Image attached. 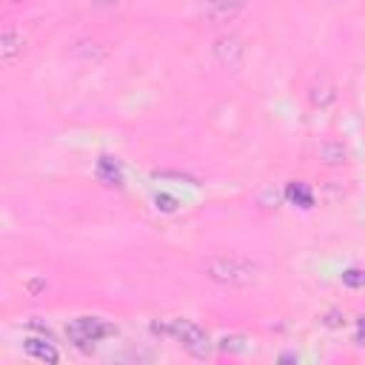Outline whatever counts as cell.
<instances>
[{
    "instance_id": "5",
    "label": "cell",
    "mask_w": 365,
    "mask_h": 365,
    "mask_svg": "<svg viewBox=\"0 0 365 365\" xmlns=\"http://www.w3.org/2000/svg\"><path fill=\"white\" fill-rule=\"evenodd\" d=\"M23 51H26L23 34H17L14 29H6L3 37H0V60H3L6 66H11V63H17V60L23 57Z\"/></svg>"
},
{
    "instance_id": "7",
    "label": "cell",
    "mask_w": 365,
    "mask_h": 365,
    "mask_svg": "<svg viewBox=\"0 0 365 365\" xmlns=\"http://www.w3.org/2000/svg\"><path fill=\"white\" fill-rule=\"evenodd\" d=\"M97 177H100L106 185H123V168H120V163H117L114 157H108V154H103V157L97 160Z\"/></svg>"
},
{
    "instance_id": "8",
    "label": "cell",
    "mask_w": 365,
    "mask_h": 365,
    "mask_svg": "<svg viewBox=\"0 0 365 365\" xmlns=\"http://www.w3.org/2000/svg\"><path fill=\"white\" fill-rule=\"evenodd\" d=\"M23 348H26L29 356H34V359H40V362H57V359H60L57 348H54L51 342H46V339H34V336H29V339L23 342Z\"/></svg>"
},
{
    "instance_id": "12",
    "label": "cell",
    "mask_w": 365,
    "mask_h": 365,
    "mask_svg": "<svg viewBox=\"0 0 365 365\" xmlns=\"http://www.w3.org/2000/svg\"><path fill=\"white\" fill-rule=\"evenodd\" d=\"M342 282L348 288H365V271L362 268H348V271H342Z\"/></svg>"
},
{
    "instance_id": "15",
    "label": "cell",
    "mask_w": 365,
    "mask_h": 365,
    "mask_svg": "<svg viewBox=\"0 0 365 365\" xmlns=\"http://www.w3.org/2000/svg\"><path fill=\"white\" fill-rule=\"evenodd\" d=\"M356 328H359V339L365 342V317H359V322H356Z\"/></svg>"
},
{
    "instance_id": "14",
    "label": "cell",
    "mask_w": 365,
    "mask_h": 365,
    "mask_svg": "<svg viewBox=\"0 0 365 365\" xmlns=\"http://www.w3.org/2000/svg\"><path fill=\"white\" fill-rule=\"evenodd\" d=\"M240 342H245V339H242V336H225L220 348H222V351H228V348H231V351H242V345H240Z\"/></svg>"
},
{
    "instance_id": "2",
    "label": "cell",
    "mask_w": 365,
    "mask_h": 365,
    "mask_svg": "<svg viewBox=\"0 0 365 365\" xmlns=\"http://www.w3.org/2000/svg\"><path fill=\"white\" fill-rule=\"evenodd\" d=\"M205 274L220 285H245L254 277V265L237 257H214L205 262Z\"/></svg>"
},
{
    "instance_id": "1",
    "label": "cell",
    "mask_w": 365,
    "mask_h": 365,
    "mask_svg": "<svg viewBox=\"0 0 365 365\" xmlns=\"http://www.w3.org/2000/svg\"><path fill=\"white\" fill-rule=\"evenodd\" d=\"M154 331H157V334H171V336H177V339L182 342V348H185L191 356H197V359H205L208 351H211L208 334H205L197 322H191V319H171V322H165V325H154Z\"/></svg>"
},
{
    "instance_id": "10",
    "label": "cell",
    "mask_w": 365,
    "mask_h": 365,
    "mask_svg": "<svg viewBox=\"0 0 365 365\" xmlns=\"http://www.w3.org/2000/svg\"><path fill=\"white\" fill-rule=\"evenodd\" d=\"M317 154H319V160L328 163V165H342V163H348V151H345V145H342V143H334V140L319 143Z\"/></svg>"
},
{
    "instance_id": "9",
    "label": "cell",
    "mask_w": 365,
    "mask_h": 365,
    "mask_svg": "<svg viewBox=\"0 0 365 365\" xmlns=\"http://www.w3.org/2000/svg\"><path fill=\"white\" fill-rule=\"evenodd\" d=\"M334 97H336L334 83H331L325 74H322L319 80H314V83H311V88H308V100H311L314 106H328Z\"/></svg>"
},
{
    "instance_id": "4",
    "label": "cell",
    "mask_w": 365,
    "mask_h": 365,
    "mask_svg": "<svg viewBox=\"0 0 365 365\" xmlns=\"http://www.w3.org/2000/svg\"><path fill=\"white\" fill-rule=\"evenodd\" d=\"M214 54H217V60H220L225 68L240 71V68H242V60H245V46H242V40H240L237 34H222V37H217V43H214Z\"/></svg>"
},
{
    "instance_id": "3",
    "label": "cell",
    "mask_w": 365,
    "mask_h": 365,
    "mask_svg": "<svg viewBox=\"0 0 365 365\" xmlns=\"http://www.w3.org/2000/svg\"><path fill=\"white\" fill-rule=\"evenodd\" d=\"M66 334L68 339L77 345V348H88L94 342H100L103 336H111L114 334V325L106 322L103 317H77L66 325Z\"/></svg>"
},
{
    "instance_id": "11",
    "label": "cell",
    "mask_w": 365,
    "mask_h": 365,
    "mask_svg": "<svg viewBox=\"0 0 365 365\" xmlns=\"http://www.w3.org/2000/svg\"><path fill=\"white\" fill-rule=\"evenodd\" d=\"M285 197H288V202H294V205H299V208H314V194H311V188L305 185V182H288L285 185Z\"/></svg>"
},
{
    "instance_id": "6",
    "label": "cell",
    "mask_w": 365,
    "mask_h": 365,
    "mask_svg": "<svg viewBox=\"0 0 365 365\" xmlns=\"http://www.w3.org/2000/svg\"><path fill=\"white\" fill-rule=\"evenodd\" d=\"M205 9L214 23H231L245 9V0H208Z\"/></svg>"
},
{
    "instance_id": "13",
    "label": "cell",
    "mask_w": 365,
    "mask_h": 365,
    "mask_svg": "<svg viewBox=\"0 0 365 365\" xmlns=\"http://www.w3.org/2000/svg\"><path fill=\"white\" fill-rule=\"evenodd\" d=\"M154 202H157V208H160V211H177V200H174V197H168V194H157V197H154Z\"/></svg>"
}]
</instances>
